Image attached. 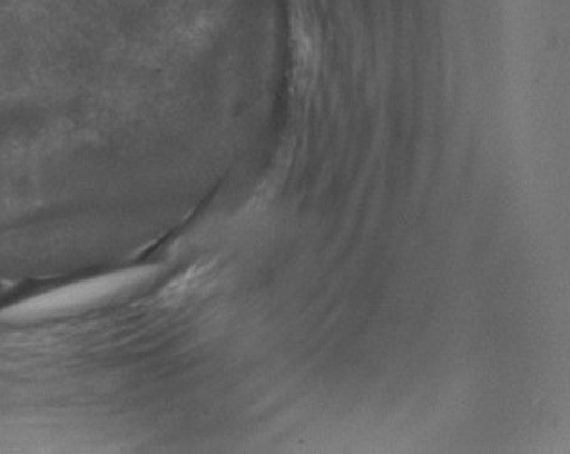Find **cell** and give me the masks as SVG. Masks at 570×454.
<instances>
[{
    "label": "cell",
    "mask_w": 570,
    "mask_h": 454,
    "mask_svg": "<svg viewBox=\"0 0 570 454\" xmlns=\"http://www.w3.org/2000/svg\"><path fill=\"white\" fill-rule=\"evenodd\" d=\"M153 267H136V269L118 270L110 275L86 279L81 284L72 285L69 289L57 290L43 298L26 303L24 307L17 308V316H37V314H51L67 308L91 307L101 302L118 298L119 294L130 293L139 285L145 284L153 276Z\"/></svg>",
    "instance_id": "1"
}]
</instances>
